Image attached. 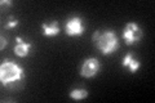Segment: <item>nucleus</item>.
<instances>
[{"label":"nucleus","instance_id":"obj_1","mask_svg":"<svg viewBox=\"0 0 155 103\" xmlns=\"http://www.w3.org/2000/svg\"><path fill=\"white\" fill-rule=\"evenodd\" d=\"M23 68L12 61H4L0 66V80L3 85H9L22 80Z\"/></svg>","mask_w":155,"mask_h":103},{"label":"nucleus","instance_id":"obj_2","mask_svg":"<svg viewBox=\"0 0 155 103\" xmlns=\"http://www.w3.org/2000/svg\"><path fill=\"white\" fill-rule=\"evenodd\" d=\"M97 48L102 54H111L119 48V41L116 37V34L113 30H107L100 34L97 39Z\"/></svg>","mask_w":155,"mask_h":103},{"label":"nucleus","instance_id":"obj_3","mask_svg":"<svg viewBox=\"0 0 155 103\" xmlns=\"http://www.w3.org/2000/svg\"><path fill=\"white\" fill-rule=\"evenodd\" d=\"M142 36H143L142 30L134 22H129L125 24L124 30L122 32V37L124 39L127 45H133V44L138 43L142 39Z\"/></svg>","mask_w":155,"mask_h":103},{"label":"nucleus","instance_id":"obj_4","mask_svg":"<svg viewBox=\"0 0 155 103\" xmlns=\"http://www.w3.org/2000/svg\"><path fill=\"white\" fill-rule=\"evenodd\" d=\"M100 68H101V63L98 60H96V58H88V60H85L83 62V65L80 67V75L83 77L89 79V77H93L98 73Z\"/></svg>","mask_w":155,"mask_h":103},{"label":"nucleus","instance_id":"obj_5","mask_svg":"<svg viewBox=\"0 0 155 103\" xmlns=\"http://www.w3.org/2000/svg\"><path fill=\"white\" fill-rule=\"evenodd\" d=\"M84 32V24L80 17H71L66 23V35L67 36H80Z\"/></svg>","mask_w":155,"mask_h":103},{"label":"nucleus","instance_id":"obj_6","mask_svg":"<svg viewBox=\"0 0 155 103\" xmlns=\"http://www.w3.org/2000/svg\"><path fill=\"white\" fill-rule=\"evenodd\" d=\"M16 40H17V44H16V47H14V53H16V56L21 57V58L27 57L28 53H30V49H31V44L23 43L22 39L19 36L16 37Z\"/></svg>","mask_w":155,"mask_h":103},{"label":"nucleus","instance_id":"obj_7","mask_svg":"<svg viewBox=\"0 0 155 103\" xmlns=\"http://www.w3.org/2000/svg\"><path fill=\"white\" fill-rule=\"evenodd\" d=\"M122 65H123V67H128L129 71L132 72V73H134L140 67H141V62L137 61V60H134L132 53H128V54L123 58Z\"/></svg>","mask_w":155,"mask_h":103},{"label":"nucleus","instance_id":"obj_8","mask_svg":"<svg viewBox=\"0 0 155 103\" xmlns=\"http://www.w3.org/2000/svg\"><path fill=\"white\" fill-rule=\"evenodd\" d=\"M41 27H43V35H44V36L52 37V36H57L58 34H60V26H58L57 21H53L49 24L43 23Z\"/></svg>","mask_w":155,"mask_h":103},{"label":"nucleus","instance_id":"obj_9","mask_svg":"<svg viewBox=\"0 0 155 103\" xmlns=\"http://www.w3.org/2000/svg\"><path fill=\"white\" fill-rule=\"evenodd\" d=\"M88 97V92L85 89H74L70 92V98L75 101H80V99H84V98Z\"/></svg>","mask_w":155,"mask_h":103},{"label":"nucleus","instance_id":"obj_10","mask_svg":"<svg viewBox=\"0 0 155 103\" xmlns=\"http://www.w3.org/2000/svg\"><path fill=\"white\" fill-rule=\"evenodd\" d=\"M9 19V21L5 23V24H4V28H5V30H9V28H13V27H16V26H18V19L17 18H14V17H9L8 18Z\"/></svg>","mask_w":155,"mask_h":103},{"label":"nucleus","instance_id":"obj_11","mask_svg":"<svg viewBox=\"0 0 155 103\" xmlns=\"http://www.w3.org/2000/svg\"><path fill=\"white\" fill-rule=\"evenodd\" d=\"M7 44H8V41H7V39H5V37H4V36H2V47H0V49H2V50H3V49H4V48H5V47H7Z\"/></svg>","mask_w":155,"mask_h":103},{"label":"nucleus","instance_id":"obj_12","mask_svg":"<svg viewBox=\"0 0 155 103\" xmlns=\"http://www.w3.org/2000/svg\"><path fill=\"white\" fill-rule=\"evenodd\" d=\"M2 5H12V2H9V0H5V2H2Z\"/></svg>","mask_w":155,"mask_h":103}]
</instances>
